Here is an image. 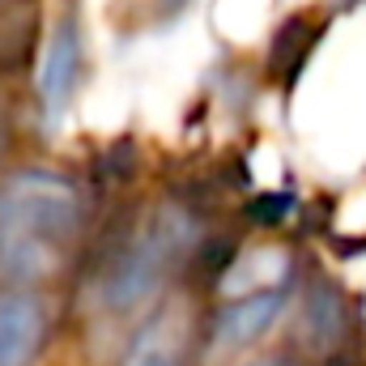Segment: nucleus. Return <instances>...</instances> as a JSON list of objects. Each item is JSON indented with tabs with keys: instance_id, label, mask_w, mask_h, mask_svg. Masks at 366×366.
Returning <instances> with one entry per match:
<instances>
[{
	"instance_id": "nucleus-9",
	"label": "nucleus",
	"mask_w": 366,
	"mask_h": 366,
	"mask_svg": "<svg viewBox=\"0 0 366 366\" xmlns=\"http://www.w3.org/2000/svg\"><path fill=\"white\" fill-rule=\"evenodd\" d=\"M243 366H298V362H294V354H260V358H252Z\"/></svg>"
},
{
	"instance_id": "nucleus-10",
	"label": "nucleus",
	"mask_w": 366,
	"mask_h": 366,
	"mask_svg": "<svg viewBox=\"0 0 366 366\" xmlns=\"http://www.w3.org/2000/svg\"><path fill=\"white\" fill-rule=\"evenodd\" d=\"M4 4H9V0H0V9H4Z\"/></svg>"
},
{
	"instance_id": "nucleus-8",
	"label": "nucleus",
	"mask_w": 366,
	"mask_h": 366,
	"mask_svg": "<svg viewBox=\"0 0 366 366\" xmlns=\"http://www.w3.org/2000/svg\"><path fill=\"white\" fill-rule=\"evenodd\" d=\"M9 149H13V124H9V115H0V171H4Z\"/></svg>"
},
{
	"instance_id": "nucleus-7",
	"label": "nucleus",
	"mask_w": 366,
	"mask_h": 366,
	"mask_svg": "<svg viewBox=\"0 0 366 366\" xmlns=\"http://www.w3.org/2000/svg\"><path fill=\"white\" fill-rule=\"evenodd\" d=\"M294 345L311 358H332L337 350H345L350 332H354V315H350V302L337 294V285L328 281H315L302 302H298V328H294Z\"/></svg>"
},
{
	"instance_id": "nucleus-5",
	"label": "nucleus",
	"mask_w": 366,
	"mask_h": 366,
	"mask_svg": "<svg viewBox=\"0 0 366 366\" xmlns=\"http://www.w3.org/2000/svg\"><path fill=\"white\" fill-rule=\"evenodd\" d=\"M81 77H86V34H81V17L64 9L47 34V51L39 64V107L47 119H60L69 111Z\"/></svg>"
},
{
	"instance_id": "nucleus-2",
	"label": "nucleus",
	"mask_w": 366,
	"mask_h": 366,
	"mask_svg": "<svg viewBox=\"0 0 366 366\" xmlns=\"http://www.w3.org/2000/svg\"><path fill=\"white\" fill-rule=\"evenodd\" d=\"M196 217L175 200L132 213L107 239L94 264L90 307L107 320H141L183 273V264L196 252Z\"/></svg>"
},
{
	"instance_id": "nucleus-1",
	"label": "nucleus",
	"mask_w": 366,
	"mask_h": 366,
	"mask_svg": "<svg viewBox=\"0 0 366 366\" xmlns=\"http://www.w3.org/2000/svg\"><path fill=\"white\" fill-rule=\"evenodd\" d=\"M90 230V196L69 171L0 175V290H47L73 273Z\"/></svg>"
},
{
	"instance_id": "nucleus-11",
	"label": "nucleus",
	"mask_w": 366,
	"mask_h": 366,
	"mask_svg": "<svg viewBox=\"0 0 366 366\" xmlns=\"http://www.w3.org/2000/svg\"><path fill=\"white\" fill-rule=\"evenodd\" d=\"M345 4H350V0H345ZM354 4H358V0H354Z\"/></svg>"
},
{
	"instance_id": "nucleus-6",
	"label": "nucleus",
	"mask_w": 366,
	"mask_h": 366,
	"mask_svg": "<svg viewBox=\"0 0 366 366\" xmlns=\"http://www.w3.org/2000/svg\"><path fill=\"white\" fill-rule=\"evenodd\" d=\"M51 341L43 290H0V366H34Z\"/></svg>"
},
{
	"instance_id": "nucleus-4",
	"label": "nucleus",
	"mask_w": 366,
	"mask_h": 366,
	"mask_svg": "<svg viewBox=\"0 0 366 366\" xmlns=\"http://www.w3.org/2000/svg\"><path fill=\"white\" fill-rule=\"evenodd\" d=\"M196 337L200 332L192 328L183 302H167L162 298L158 307H149L132 324V332H128L115 366H192Z\"/></svg>"
},
{
	"instance_id": "nucleus-3",
	"label": "nucleus",
	"mask_w": 366,
	"mask_h": 366,
	"mask_svg": "<svg viewBox=\"0 0 366 366\" xmlns=\"http://www.w3.org/2000/svg\"><path fill=\"white\" fill-rule=\"evenodd\" d=\"M290 298H294L290 281H269V285H256L239 298H226L200 332L204 354L230 358V354H243V350L260 345L281 324V315L290 311Z\"/></svg>"
}]
</instances>
